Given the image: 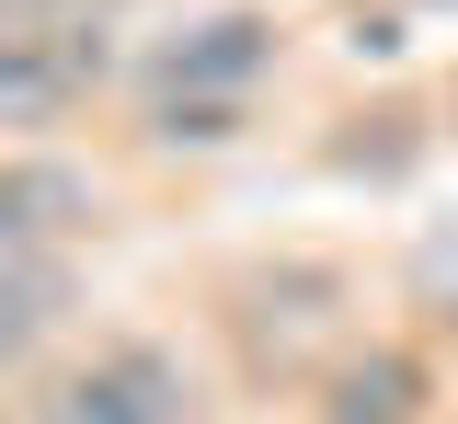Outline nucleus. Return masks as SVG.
Returning <instances> with one entry per match:
<instances>
[{"label": "nucleus", "mask_w": 458, "mask_h": 424, "mask_svg": "<svg viewBox=\"0 0 458 424\" xmlns=\"http://www.w3.org/2000/svg\"><path fill=\"white\" fill-rule=\"evenodd\" d=\"M114 173L92 161V149H69V138H47V149H12L0 161V242H47V252H92L114 230Z\"/></svg>", "instance_id": "39448f33"}, {"label": "nucleus", "mask_w": 458, "mask_h": 424, "mask_svg": "<svg viewBox=\"0 0 458 424\" xmlns=\"http://www.w3.org/2000/svg\"><path fill=\"white\" fill-rule=\"evenodd\" d=\"M252 126H264V104H218V92H138L126 138H138V161H229V149H252Z\"/></svg>", "instance_id": "6e6552de"}, {"label": "nucleus", "mask_w": 458, "mask_h": 424, "mask_svg": "<svg viewBox=\"0 0 458 424\" xmlns=\"http://www.w3.org/2000/svg\"><path fill=\"white\" fill-rule=\"evenodd\" d=\"M218 333H229L241 390H321L378 321H367V276L344 252L276 242V252H252V264L218 276Z\"/></svg>", "instance_id": "f257e3e1"}, {"label": "nucleus", "mask_w": 458, "mask_h": 424, "mask_svg": "<svg viewBox=\"0 0 458 424\" xmlns=\"http://www.w3.org/2000/svg\"><path fill=\"white\" fill-rule=\"evenodd\" d=\"M298 58V23L276 0H207L172 35L138 47V92H218V104H264V81Z\"/></svg>", "instance_id": "7ed1b4c3"}, {"label": "nucleus", "mask_w": 458, "mask_h": 424, "mask_svg": "<svg viewBox=\"0 0 458 424\" xmlns=\"http://www.w3.org/2000/svg\"><path fill=\"white\" fill-rule=\"evenodd\" d=\"M436 138H447V126L424 115V104H401V92H390V104H355V115H333V138H321L310 161H321L333 183H378V195H401V183L436 161Z\"/></svg>", "instance_id": "0eeeda50"}, {"label": "nucleus", "mask_w": 458, "mask_h": 424, "mask_svg": "<svg viewBox=\"0 0 458 424\" xmlns=\"http://www.w3.org/2000/svg\"><path fill=\"white\" fill-rule=\"evenodd\" d=\"M321 424H447V344H424L412 321L367 333L355 356L310 390Z\"/></svg>", "instance_id": "423d86ee"}, {"label": "nucleus", "mask_w": 458, "mask_h": 424, "mask_svg": "<svg viewBox=\"0 0 458 424\" xmlns=\"http://www.w3.org/2000/svg\"><path fill=\"white\" fill-rule=\"evenodd\" d=\"M92 252H47V242H0V367L12 390H35L69 344H92Z\"/></svg>", "instance_id": "20e7f679"}, {"label": "nucleus", "mask_w": 458, "mask_h": 424, "mask_svg": "<svg viewBox=\"0 0 458 424\" xmlns=\"http://www.w3.org/2000/svg\"><path fill=\"white\" fill-rule=\"evenodd\" d=\"M401 310L424 344H458V218H436L424 242L401 252Z\"/></svg>", "instance_id": "1a4fd4ad"}, {"label": "nucleus", "mask_w": 458, "mask_h": 424, "mask_svg": "<svg viewBox=\"0 0 458 424\" xmlns=\"http://www.w3.org/2000/svg\"><path fill=\"white\" fill-rule=\"evenodd\" d=\"M12 424H218V367L161 321H104L35 390H12Z\"/></svg>", "instance_id": "f03ea898"}]
</instances>
